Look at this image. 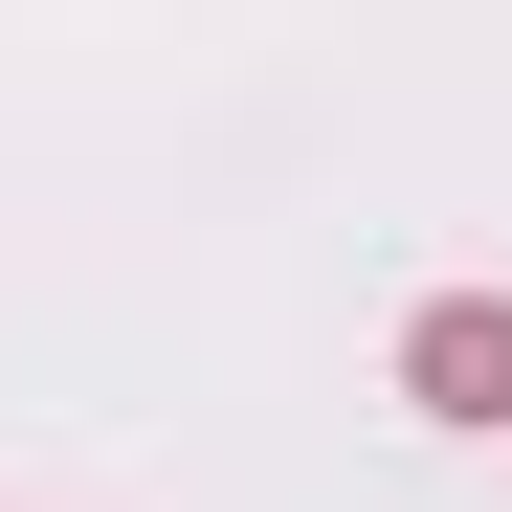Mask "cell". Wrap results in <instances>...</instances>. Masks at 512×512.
<instances>
[{
  "mask_svg": "<svg viewBox=\"0 0 512 512\" xmlns=\"http://www.w3.org/2000/svg\"><path fill=\"white\" fill-rule=\"evenodd\" d=\"M401 401L490 446V423H512V290H423V312H401Z\"/></svg>",
  "mask_w": 512,
  "mask_h": 512,
  "instance_id": "6da1fadb",
  "label": "cell"
}]
</instances>
